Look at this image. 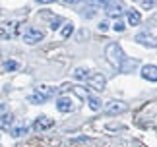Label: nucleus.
<instances>
[{
  "label": "nucleus",
  "instance_id": "obj_1",
  "mask_svg": "<svg viewBox=\"0 0 157 147\" xmlns=\"http://www.w3.org/2000/svg\"><path fill=\"white\" fill-rule=\"evenodd\" d=\"M105 58H107V62L111 64L114 70H120L122 62L126 60L124 52H122V48H120L117 43H109V45L105 47Z\"/></svg>",
  "mask_w": 157,
  "mask_h": 147
},
{
  "label": "nucleus",
  "instance_id": "obj_2",
  "mask_svg": "<svg viewBox=\"0 0 157 147\" xmlns=\"http://www.w3.org/2000/svg\"><path fill=\"white\" fill-rule=\"evenodd\" d=\"M54 95V89L49 87V85H39V87H35V93L29 97V103H33V105H41V103H45L47 99H51Z\"/></svg>",
  "mask_w": 157,
  "mask_h": 147
},
{
  "label": "nucleus",
  "instance_id": "obj_3",
  "mask_svg": "<svg viewBox=\"0 0 157 147\" xmlns=\"http://www.w3.org/2000/svg\"><path fill=\"white\" fill-rule=\"evenodd\" d=\"M45 39V33L41 31V29H35V27H27L25 31H23V41L27 43V45H35V43L43 41Z\"/></svg>",
  "mask_w": 157,
  "mask_h": 147
},
{
  "label": "nucleus",
  "instance_id": "obj_4",
  "mask_svg": "<svg viewBox=\"0 0 157 147\" xmlns=\"http://www.w3.org/2000/svg\"><path fill=\"white\" fill-rule=\"evenodd\" d=\"M109 2H111V0H87V2H86V16L87 17H93L95 12L103 10Z\"/></svg>",
  "mask_w": 157,
  "mask_h": 147
},
{
  "label": "nucleus",
  "instance_id": "obj_5",
  "mask_svg": "<svg viewBox=\"0 0 157 147\" xmlns=\"http://www.w3.org/2000/svg\"><path fill=\"white\" fill-rule=\"evenodd\" d=\"M86 81L91 85L93 89H97V91H103L105 85H107V79H105L103 74H89V77L86 79Z\"/></svg>",
  "mask_w": 157,
  "mask_h": 147
},
{
  "label": "nucleus",
  "instance_id": "obj_6",
  "mask_svg": "<svg viewBox=\"0 0 157 147\" xmlns=\"http://www.w3.org/2000/svg\"><path fill=\"white\" fill-rule=\"evenodd\" d=\"M105 10H107V16H111V17H120V16L124 14L122 4L117 2V0H111V2L105 6Z\"/></svg>",
  "mask_w": 157,
  "mask_h": 147
},
{
  "label": "nucleus",
  "instance_id": "obj_7",
  "mask_svg": "<svg viewBox=\"0 0 157 147\" xmlns=\"http://www.w3.org/2000/svg\"><path fill=\"white\" fill-rule=\"evenodd\" d=\"M54 126V120L52 118H47V116H39L37 120H35V124H33V130L35 132H45V130H49V128Z\"/></svg>",
  "mask_w": 157,
  "mask_h": 147
},
{
  "label": "nucleus",
  "instance_id": "obj_8",
  "mask_svg": "<svg viewBox=\"0 0 157 147\" xmlns=\"http://www.w3.org/2000/svg\"><path fill=\"white\" fill-rule=\"evenodd\" d=\"M136 43H140V45H144V47H149V48H155L157 47V39H155L153 35H149V33L136 35Z\"/></svg>",
  "mask_w": 157,
  "mask_h": 147
},
{
  "label": "nucleus",
  "instance_id": "obj_9",
  "mask_svg": "<svg viewBox=\"0 0 157 147\" xmlns=\"http://www.w3.org/2000/svg\"><path fill=\"white\" fill-rule=\"evenodd\" d=\"M126 108H128V107H126L124 103H120V101H111V103L105 107V112H107V114H120V112H124Z\"/></svg>",
  "mask_w": 157,
  "mask_h": 147
},
{
  "label": "nucleus",
  "instance_id": "obj_10",
  "mask_svg": "<svg viewBox=\"0 0 157 147\" xmlns=\"http://www.w3.org/2000/svg\"><path fill=\"white\" fill-rule=\"evenodd\" d=\"M142 77L147 81H157V66L153 64H146L142 68Z\"/></svg>",
  "mask_w": 157,
  "mask_h": 147
},
{
  "label": "nucleus",
  "instance_id": "obj_11",
  "mask_svg": "<svg viewBox=\"0 0 157 147\" xmlns=\"http://www.w3.org/2000/svg\"><path fill=\"white\" fill-rule=\"evenodd\" d=\"M56 108L60 110V112H72V108H74L72 99L70 97H58L56 99Z\"/></svg>",
  "mask_w": 157,
  "mask_h": 147
},
{
  "label": "nucleus",
  "instance_id": "obj_12",
  "mask_svg": "<svg viewBox=\"0 0 157 147\" xmlns=\"http://www.w3.org/2000/svg\"><path fill=\"white\" fill-rule=\"evenodd\" d=\"M16 27H17V23H6L4 27H0V37H4V39H10V37H14L16 35Z\"/></svg>",
  "mask_w": 157,
  "mask_h": 147
},
{
  "label": "nucleus",
  "instance_id": "obj_13",
  "mask_svg": "<svg viewBox=\"0 0 157 147\" xmlns=\"http://www.w3.org/2000/svg\"><path fill=\"white\" fill-rule=\"evenodd\" d=\"M142 23V16L138 10H130L128 12V25H140Z\"/></svg>",
  "mask_w": 157,
  "mask_h": 147
},
{
  "label": "nucleus",
  "instance_id": "obj_14",
  "mask_svg": "<svg viewBox=\"0 0 157 147\" xmlns=\"http://www.w3.org/2000/svg\"><path fill=\"white\" fill-rule=\"evenodd\" d=\"M70 89H74V93H76L78 97H82V99H87V97L91 95V93H89V89H87V87H82V85H72Z\"/></svg>",
  "mask_w": 157,
  "mask_h": 147
},
{
  "label": "nucleus",
  "instance_id": "obj_15",
  "mask_svg": "<svg viewBox=\"0 0 157 147\" xmlns=\"http://www.w3.org/2000/svg\"><path fill=\"white\" fill-rule=\"evenodd\" d=\"M86 101L89 103V108H91V110H101V108H103V105H101V101H99V99H95V97H91V95H89Z\"/></svg>",
  "mask_w": 157,
  "mask_h": 147
},
{
  "label": "nucleus",
  "instance_id": "obj_16",
  "mask_svg": "<svg viewBox=\"0 0 157 147\" xmlns=\"http://www.w3.org/2000/svg\"><path fill=\"white\" fill-rule=\"evenodd\" d=\"M74 77H76V79H80V81H86V79L89 77V72H87V70H83V68H78V70L74 72Z\"/></svg>",
  "mask_w": 157,
  "mask_h": 147
},
{
  "label": "nucleus",
  "instance_id": "obj_17",
  "mask_svg": "<svg viewBox=\"0 0 157 147\" xmlns=\"http://www.w3.org/2000/svg\"><path fill=\"white\" fill-rule=\"evenodd\" d=\"M12 124H14V116L12 114H4L2 118H0V126L2 128H10Z\"/></svg>",
  "mask_w": 157,
  "mask_h": 147
},
{
  "label": "nucleus",
  "instance_id": "obj_18",
  "mask_svg": "<svg viewBox=\"0 0 157 147\" xmlns=\"http://www.w3.org/2000/svg\"><path fill=\"white\" fill-rule=\"evenodd\" d=\"M17 68H20V64L14 62V60H6V62H4V70H6V72H14V70H17Z\"/></svg>",
  "mask_w": 157,
  "mask_h": 147
},
{
  "label": "nucleus",
  "instance_id": "obj_19",
  "mask_svg": "<svg viewBox=\"0 0 157 147\" xmlns=\"http://www.w3.org/2000/svg\"><path fill=\"white\" fill-rule=\"evenodd\" d=\"M72 31H74V23H66V25L62 27V37L68 39V37L72 35Z\"/></svg>",
  "mask_w": 157,
  "mask_h": 147
},
{
  "label": "nucleus",
  "instance_id": "obj_20",
  "mask_svg": "<svg viewBox=\"0 0 157 147\" xmlns=\"http://www.w3.org/2000/svg\"><path fill=\"white\" fill-rule=\"evenodd\" d=\"M23 134H27V128L25 126H17V128L12 130V136H14V138H20V136H23Z\"/></svg>",
  "mask_w": 157,
  "mask_h": 147
},
{
  "label": "nucleus",
  "instance_id": "obj_21",
  "mask_svg": "<svg viewBox=\"0 0 157 147\" xmlns=\"http://www.w3.org/2000/svg\"><path fill=\"white\" fill-rule=\"evenodd\" d=\"M113 29H114V31H117V33H122V31H124V23L120 21V20H117V23H114V25H113Z\"/></svg>",
  "mask_w": 157,
  "mask_h": 147
},
{
  "label": "nucleus",
  "instance_id": "obj_22",
  "mask_svg": "<svg viewBox=\"0 0 157 147\" xmlns=\"http://www.w3.org/2000/svg\"><path fill=\"white\" fill-rule=\"evenodd\" d=\"M144 10H149V8H153V6H155V0H144Z\"/></svg>",
  "mask_w": 157,
  "mask_h": 147
},
{
  "label": "nucleus",
  "instance_id": "obj_23",
  "mask_svg": "<svg viewBox=\"0 0 157 147\" xmlns=\"http://www.w3.org/2000/svg\"><path fill=\"white\" fill-rule=\"evenodd\" d=\"M58 23H62V17H56V20H54V21L51 23V29H56V27H60Z\"/></svg>",
  "mask_w": 157,
  "mask_h": 147
},
{
  "label": "nucleus",
  "instance_id": "obj_24",
  "mask_svg": "<svg viewBox=\"0 0 157 147\" xmlns=\"http://www.w3.org/2000/svg\"><path fill=\"white\" fill-rule=\"evenodd\" d=\"M62 4H66V6H72V4H78V2H82V0H60Z\"/></svg>",
  "mask_w": 157,
  "mask_h": 147
},
{
  "label": "nucleus",
  "instance_id": "obj_25",
  "mask_svg": "<svg viewBox=\"0 0 157 147\" xmlns=\"http://www.w3.org/2000/svg\"><path fill=\"white\" fill-rule=\"evenodd\" d=\"M99 29H101V31L105 33L107 29H109V23H107V21H101V23H99Z\"/></svg>",
  "mask_w": 157,
  "mask_h": 147
},
{
  "label": "nucleus",
  "instance_id": "obj_26",
  "mask_svg": "<svg viewBox=\"0 0 157 147\" xmlns=\"http://www.w3.org/2000/svg\"><path fill=\"white\" fill-rule=\"evenodd\" d=\"M70 87H72V85H68V83H64V85H62V87H60V93H64V91H68Z\"/></svg>",
  "mask_w": 157,
  "mask_h": 147
},
{
  "label": "nucleus",
  "instance_id": "obj_27",
  "mask_svg": "<svg viewBox=\"0 0 157 147\" xmlns=\"http://www.w3.org/2000/svg\"><path fill=\"white\" fill-rule=\"evenodd\" d=\"M39 4H51V2H56V0H37Z\"/></svg>",
  "mask_w": 157,
  "mask_h": 147
}]
</instances>
